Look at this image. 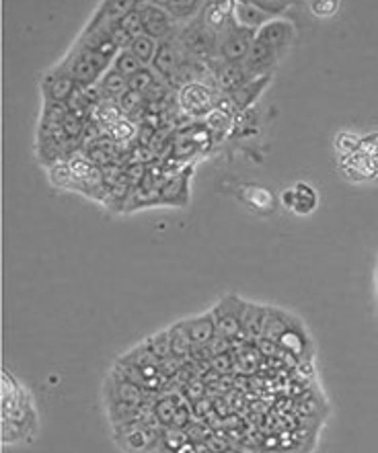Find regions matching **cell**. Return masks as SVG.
Instances as JSON below:
<instances>
[{"label": "cell", "instance_id": "cell-1", "mask_svg": "<svg viewBox=\"0 0 378 453\" xmlns=\"http://www.w3.org/2000/svg\"><path fill=\"white\" fill-rule=\"evenodd\" d=\"M177 43L186 56V60L195 62V64H210V62H220L218 58V39L214 33L208 29L202 21V17L186 23L181 29L175 33Z\"/></svg>", "mask_w": 378, "mask_h": 453}, {"label": "cell", "instance_id": "cell-2", "mask_svg": "<svg viewBox=\"0 0 378 453\" xmlns=\"http://www.w3.org/2000/svg\"><path fill=\"white\" fill-rule=\"evenodd\" d=\"M58 66L74 78L78 87H93L113 66V60L97 54L93 50H87L85 45L76 41L74 48L66 54V58Z\"/></svg>", "mask_w": 378, "mask_h": 453}, {"label": "cell", "instance_id": "cell-3", "mask_svg": "<svg viewBox=\"0 0 378 453\" xmlns=\"http://www.w3.org/2000/svg\"><path fill=\"white\" fill-rule=\"evenodd\" d=\"M216 96H218V91L195 80V82H189L179 89L177 103L191 117H208L214 111Z\"/></svg>", "mask_w": 378, "mask_h": 453}, {"label": "cell", "instance_id": "cell-4", "mask_svg": "<svg viewBox=\"0 0 378 453\" xmlns=\"http://www.w3.org/2000/svg\"><path fill=\"white\" fill-rule=\"evenodd\" d=\"M255 31L243 29L239 27L237 23L226 31L218 39V58L220 62H234V64H241V62L247 58L249 50H251L253 41H255Z\"/></svg>", "mask_w": 378, "mask_h": 453}, {"label": "cell", "instance_id": "cell-5", "mask_svg": "<svg viewBox=\"0 0 378 453\" xmlns=\"http://www.w3.org/2000/svg\"><path fill=\"white\" fill-rule=\"evenodd\" d=\"M111 29H113L111 25H107L105 21L97 19L93 15V19L89 21V25L80 33L78 43L85 45L87 50H93L97 54H101V56L113 60V58L118 56L120 50L115 48V43H113V39H111Z\"/></svg>", "mask_w": 378, "mask_h": 453}, {"label": "cell", "instance_id": "cell-6", "mask_svg": "<svg viewBox=\"0 0 378 453\" xmlns=\"http://www.w3.org/2000/svg\"><path fill=\"white\" fill-rule=\"evenodd\" d=\"M138 10L142 15L144 33L155 37L157 41L169 39L175 35V21L173 17L158 4V2H138Z\"/></svg>", "mask_w": 378, "mask_h": 453}, {"label": "cell", "instance_id": "cell-7", "mask_svg": "<svg viewBox=\"0 0 378 453\" xmlns=\"http://www.w3.org/2000/svg\"><path fill=\"white\" fill-rule=\"evenodd\" d=\"M245 302L239 300L237 296H226L214 310V320H216V331L218 336L232 340L234 336L241 334V314H243Z\"/></svg>", "mask_w": 378, "mask_h": 453}, {"label": "cell", "instance_id": "cell-8", "mask_svg": "<svg viewBox=\"0 0 378 453\" xmlns=\"http://www.w3.org/2000/svg\"><path fill=\"white\" fill-rule=\"evenodd\" d=\"M115 439L126 453H150L157 452L158 447L164 450L160 424H146V426H140L132 433L120 435Z\"/></svg>", "mask_w": 378, "mask_h": 453}, {"label": "cell", "instance_id": "cell-9", "mask_svg": "<svg viewBox=\"0 0 378 453\" xmlns=\"http://www.w3.org/2000/svg\"><path fill=\"white\" fill-rule=\"evenodd\" d=\"M183 60H186V56H183L179 43H177V37L173 35V37L162 39L158 43V52L150 68L155 70V74L160 80H164L171 87V80H173L175 72L179 70V66L183 64Z\"/></svg>", "mask_w": 378, "mask_h": 453}, {"label": "cell", "instance_id": "cell-10", "mask_svg": "<svg viewBox=\"0 0 378 453\" xmlns=\"http://www.w3.org/2000/svg\"><path fill=\"white\" fill-rule=\"evenodd\" d=\"M76 89L74 78L62 70L60 66H54L50 72H46L41 76V91H43V99L46 101H54V103H68L70 94Z\"/></svg>", "mask_w": 378, "mask_h": 453}, {"label": "cell", "instance_id": "cell-11", "mask_svg": "<svg viewBox=\"0 0 378 453\" xmlns=\"http://www.w3.org/2000/svg\"><path fill=\"white\" fill-rule=\"evenodd\" d=\"M234 2L224 0V2H206L202 10V21L208 29L214 33L216 39H220L226 31L234 25Z\"/></svg>", "mask_w": 378, "mask_h": 453}, {"label": "cell", "instance_id": "cell-12", "mask_svg": "<svg viewBox=\"0 0 378 453\" xmlns=\"http://www.w3.org/2000/svg\"><path fill=\"white\" fill-rule=\"evenodd\" d=\"M214 82H216V91L224 92V94H232L237 89H241L249 78V72L245 70L243 64H234V62H216L214 68Z\"/></svg>", "mask_w": 378, "mask_h": 453}, {"label": "cell", "instance_id": "cell-13", "mask_svg": "<svg viewBox=\"0 0 378 453\" xmlns=\"http://www.w3.org/2000/svg\"><path fill=\"white\" fill-rule=\"evenodd\" d=\"M191 166L181 168L177 175H173L169 181L164 182L160 191V206H175L183 208L189 201V179H191Z\"/></svg>", "mask_w": 378, "mask_h": 453}, {"label": "cell", "instance_id": "cell-14", "mask_svg": "<svg viewBox=\"0 0 378 453\" xmlns=\"http://www.w3.org/2000/svg\"><path fill=\"white\" fill-rule=\"evenodd\" d=\"M181 326L186 329V333L189 334L191 343H193V349H202V347H208L216 336V320H214V314L208 312V314H200L195 318H189V320H181Z\"/></svg>", "mask_w": 378, "mask_h": 453}, {"label": "cell", "instance_id": "cell-15", "mask_svg": "<svg viewBox=\"0 0 378 453\" xmlns=\"http://www.w3.org/2000/svg\"><path fill=\"white\" fill-rule=\"evenodd\" d=\"M294 37V25L292 21H286V19H270L261 29L257 31L255 39H259L261 43L274 48L276 52L284 50Z\"/></svg>", "mask_w": 378, "mask_h": 453}, {"label": "cell", "instance_id": "cell-16", "mask_svg": "<svg viewBox=\"0 0 378 453\" xmlns=\"http://www.w3.org/2000/svg\"><path fill=\"white\" fill-rule=\"evenodd\" d=\"M276 60H278V52L274 48L261 43L259 39H255L247 58L241 64L245 66L249 76H263V74H270V70L274 68Z\"/></svg>", "mask_w": 378, "mask_h": 453}, {"label": "cell", "instance_id": "cell-17", "mask_svg": "<svg viewBox=\"0 0 378 453\" xmlns=\"http://www.w3.org/2000/svg\"><path fill=\"white\" fill-rule=\"evenodd\" d=\"M270 80H272V74L253 76L241 89H237L232 94H228L230 101H232V105H234V109L237 111H247L253 103L259 99V94L265 91V87L270 85Z\"/></svg>", "mask_w": 378, "mask_h": 453}, {"label": "cell", "instance_id": "cell-18", "mask_svg": "<svg viewBox=\"0 0 378 453\" xmlns=\"http://www.w3.org/2000/svg\"><path fill=\"white\" fill-rule=\"evenodd\" d=\"M234 23L239 25V27H243V29H249V31H257L261 29L272 17H267L257 4H255V0H239V2H234Z\"/></svg>", "mask_w": 378, "mask_h": 453}, {"label": "cell", "instance_id": "cell-19", "mask_svg": "<svg viewBox=\"0 0 378 453\" xmlns=\"http://www.w3.org/2000/svg\"><path fill=\"white\" fill-rule=\"evenodd\" d=\"M265 312L267 308L257 303L245 302L243 314H241V334L247 340H255L263 336V324H265Z\"/></svg>", "mask_w": 378, "mask_h": 453}, {"label": "cell", "instance_id": "cell-20", "mask_svg": "<svg viewBox=\"0 0 378 453\" xmlns=\"http://www.w3.org/2000/svg\"><path fill=\"white\" fill-rule=\"evenodd\" d=\"M158 4L173 17V21H193L202 15L206 2L200 0H157Z\"/></svg>", "mask_w": 378, "mask_h": 453}, {"label": "cell", "instance_id": "cell-21", "mask_svg": "<svg viewBox=\"0 0 378 453\" xmlns=\"http://www.w3.org/2000/svg\"><path fill=\"white\" fill-rule=\"evenodd\" d=\"M111 384L113 388H109V404L111 402H126V404H136V406L144 404V394L140 386L118 378L115 373L111 375Z\"/></svg>", "mask_w": 378, "mask_h": 453}, {"label": "cell", "instance_id": "cell-22", "mask_svg": "<svg viewBox=\"0 0 378 453\" xmlns=\"http://www.w3.org/2000/svg\"><path fill=\"white\" fill-rule=\"evenodd\" d=\"M136 4H138L136 0H107L94 10V17L105 21L107 25L115 27V25H120V21L126 17L130 10L136 8Z\"/></svg>", "mask_w": 378, "mask_h": 453}, {"label": "cell", "instance_id": "cell-23", "mask_svg": "<svg viewBox=\"0 0 378 453\" xmlns=\"http://www.w3.org/2000/svg\"><path fill=\"white\" fill-rule=\"evenodd\" d=\"M290 329H292V326H290V322H288V314H284L280 310L267 308V312H265V324H263V336H261V338L272 340V343H278Z\"/></svg>", "mask_w": 378, "mask_h": 453}, {"label": "cell", "instance_id": "cell-24", "mask_svg": "<svg viewBox=\"0 0 378 453\" xmlns=\"http://www.w3.org/2000/svg\"><path fill=\"white\" fill-rule=\"evenodd\" d=\"M158 43H160V41H157L155 37L142 33V35H138V37L132 39L130 52L140 60V64H142L144 68H150V66H153V60H155V56H157L158 52Z\"/></svg>", "mask_w": 378, "mask_h": 453}, {"label": "cell", "instance_id": "cell-25", "mask_svg": "<svg viewBox=\"0 0 378 453\" xmlns=\"http://www.w3.org/2000/svg\"><path fill=\"white\" fill-rule=\"evenodd\" d=\"M97 85L103 91L105 99H109V101H118L127 91V78L124 74H120L113 66L103 74V78Z\"/></svg>", "mask_w": 378, "mask_h": 453}, {"label": "cell", "instance_id": "cell-26", "mask_svg": "<svg viewBox=\"0 0 378 453\" xmlns=\"http://www.w3.org/2000/svg\"><path fill=\"white\" fill-rule=\"evenodd\" d=\"M118 105H120V111H122V115L127 117V120H132L134 123L138 121H142L144 117V109H146V101H144V94H140V92H134V91H126L120 99H118Z\"/></svg>", "mask_w": 378, "mask_h": 453}, {"label": "cell", "instance_id": "cell-27", "mask_svg": "<svg viewBox=\"0 0 378 453\" xmlns=\"http://www.w3.org/2000/svg\"><path fill=\"white\" fill-rule=\"evenodd\" d=\"M68 111L72 113V115H76V117H80V120L89 121L93 117V111L94 107L91 105V101L87 99V94H85V89L83 87H78L76 85V89L74 92L70 94V99H68Z\"/></svg>", "mask_w": 378, "mask_h": 453}, {"label": "cell", "instance_id": "cell-28", "mask_svg": "<svg viewBox=\"0 0 378 453\" xmlns=\"http://www.w3.org/2000/svg\"><path fill=\"white\" fill-rule=\"evenodd\" d=\"M158 80H160V78H158L157 74H155V70H153V68H142L140 72H136L134 76H130V78H127V91L146 94V92L150 91V89L157 85Z\"/></svg>", "mask_w": 378, "mask_h": 453}, {"label": "cell", "instance_id": "cell-29", "mask_svg": "<svg viewBox=\"0 0 378 453\" xmlns=\"http://www.w3.org/2000/svg\"><path fill=\"white\" fill-rule=\"evenodd\" d=\"M171 347H173V355L175 357H188L193 353V343H191V338H189V334L186 333V329L181 326V322L179 324H175L171 331Z\"/></svg>", "mask_w": 378, "mask_h": 453}, {"label": "cell", "instance_id": "cell-30", "mask_svg": "<svg viewBox=\"0 0 378 453\" xmlns=\"http://www.w3.org/2000/svg\"><path fill=\"white\" fill-rule=\"evenodd\" d=\"M200 152V146L189 138L186 131H177L175 138H173V146H171V156L175 160H186V158H191L193 154Z\"/></svg>", "mask_w": 378, "mask_h": 453}, {"label": "cell", "instance_id": "cell-31", "mask_svg": "<svg viewBox=\"0 0 378 453\" xmlns=\"http://www.w3.org/2000/svg\"><path fill=\"white\" fill-rule=\"evenodd\" d=\"M113 68H115L120 74H124L126 78H130V76H134L136 72H140L144 66L140 64V60H138L130 50H122V52H118V56L113 58Z\"/></svg>", "mask_w": 378, "mask_h": 453}, {"label": "cell", "instance_id": "cell-32", "mask_svg": "<svg viewBox=\"0 0 378 453\" xmlns=\"http://www.w3.org/2000/svg\"><path fill=\"white\" fill-rule=\"evenodd\" d=\"M138 123H134L132 120H120L115 125H111L109 129H107V136L111 138V140H115L118 144L120 142H132L136 136H138V127H136Z\"/></svg>", "mask_w": 378, "mask_h": 453}, {"label": "cell", "instance_id": "cell-33", "mask_svg": "<svg viewBox=\"0 0 378 453\" xmlns=\"http://www.w3.org/2000/svg\"><path fill=\"white\" fill-rule=\"evenodd\" d=\"M50 179L54 182V187H58V189H76V181H74V175H72L68 162L54 164L50 168Z\"/></svg>", "mask_w": 378, "mask_h": 453}, {"label": "cell", "instance_id": "cell-34", "mask_svg": "<svg viewBox=\"0 0 378 453\" xmlns=\"http://www.w3.org/2000/svg\"><path fill=\"white\" fill-rule=\"evenodd\" d=\"M146 347L153 351V355H157L158 359H167L173 355V347H171V333L169 331H162V333L155 334L146 340Z\"/></svg>", "mask_w": 378, "mask_h": 453}, {"label": "cell", "instance_id": "cell-35", "mask_svg": "<svg viewBox=\"0 0 378 453\" xmlns=\"http://www.w3.org/2000/svg\"><path fill=\"white\" fill-rule=\"evenodd\" d=\"M68 105L66 103H54V101H46L43 105V115H41V123H50V125H62V121L68 115Z\"/></svg>", "mask_w": 378, "mask_h": 453}, {"label": "cell", "instance_id": "cell-36", "mask_svg": "<svg viewBox=\"0 0 378 453\" xmlns=\"http://www.w3.org/2000/svg\"><path fill=\"white\" fill-rule=\"evenodd\" d=\"M230 120L232 117H228V115H224L222 111H212L208 117H204V125H206V129L212 134V138H220L226 134V129L230 127Z\"/></svg>", "mask_w": 378, "mask_h": 453}, {"label": "cell", "instance_id": "cell-37", "mask_svg": "<svg viewBox=\"0 0 378 453\" xmlns=\"http://www.w3.org/2000/svg\"><path fill=\"white\" fill-rule=\"evenodd\" d=\"M85 125H87V121L76 117V115H72V113H68L66 120L62 121V129L64 134H66V138H68L72 144H78V146H80V138H83Z\"/></svg>", "mask_w": 378, "mask_h": 453}, {"label": "cell", "instance_id": "cell-38", "mask_svg": "<svg viewBox=\"0 0 378 453\" xmlns=\"http://www.w3.org/2000/svg\"><path fill=\"white\" fill-rule=\"evenodd\" d=\"M179 404H183V402H175L173 398H162V400H158L157 406H155L158 423L171 426V423H173V417H175V412H177V406H179Z\"/></svg>", "mask_w": 378, "mask_h": 453}, {"label": "cell", "instance_id": "cell-39", "mask_svg": "<svg viewBox=\"0 0 378 453\" xmlns=\"http://www.w3.org/2000/svg\"><path fill=\"white\" fill-rule=\"evenodd\" d=\"M120 27L126 31V33H130L132 37H138V35L144 33V23H142V15L138 10V4H136L134 10H130L126 17L120 21Z\"/></svg>", "mask_w": 378, "mask_h": 453}, {"label": "cell", "instance_id": "cell-40", "mask_svg": "<svg viewBox=\"0 0 378 453\" xmlns=\"http://www.w3.org/2000/svg\"><path fill=\"white\" fill-rule=\"evenodd\" d=\"M127 156L132 158L130 162H136V164H144V166H153L157 162V154L150 150L148 146H142V144H134L132 150L127 152Z\"/></svg>", "mask_w": 378, "mask_h": 453}, {"label": "cell", "instance_id": "cell-41", "mask_svg": "<svg viewBox=\"0 0 378 453\" xmlns=\"http://www.w3.org/2000/svg\"><path fill=\"white\" fill-rule=\"evenodd\" d=\"M255 4L267 15V17H272V19H278L280 15H282L284 10L292 4V2H288V0H255Z\"/></svg>", "mask_w": 378, "mask_h": 453}, {"label": "cell", "instance_id": "cell-42", "mask_svg": "<svg viewBox=\"0 0 378 453\" xmlns=\"http://www.w3.org/2000/svg\"><path fill=\"white\" fill-rule=\"evenodd\" d=\"M111 39H113V43H115V48L122 52V50H130V45H132V35L126 33V31L122 29L120 25H115L113 29H111Z\"/></svg>", "mask_w": 378, "mask_h": 453}, {"label": "cell", "instance_id": "cell-43", "mask_svg": "<svg viewBox=\"0 0 378 453\" xmlns=\"http://www.w3.org/2000/svg\"><path fill=\"white\" fill-rule=\"evenodd\" d=\"M171 426H175V429H183V431L189 426V406L186 404V402L177 406V412H175V417H173Z\"/></svg>", "mask_w": 378, "mask_h": 453}, {"label": "cell", "instance_id": "cell-44", "mask_svg": "<svg viewBox=\"0 0 378 453\" xmlns=\"http://www.w3.org/2000/svg\"><path fill=\"white\" fill-rule=\"evenodd\" d=\"M311 8H313L315 15L327 17V15H333L340 8V4L337 2H311Z\"/></svg>", "mask_w": 378, "mask_h": 453}, {"label": "cell", "instance_id": "cell-45", "mask_svg": "<svg viewBox=\"0 0 378 453\" xmlns=\"http://www.w3.org/2000/svg\"><path fill=\"white\" fill-rule=\"evenodd\" d=\"M212 365H214V369L216 371H230L232 369V357L230 355H216V357H212Z\"/></svg>", "mask_w": 378, "mask_h": 453}, {"label": "cell", "instance_id": "cell-46", "mask_svg": "<svg viewBox=\"0 0 378 453\" xmlns=\"http://www.w3.org/2000/svg\"><path fill=\"white\" fill-rule=\"evenodd\" d=\"M150 453H173V452H167V450H157V452H150Z\"/></svg>", "mask_w": 378, "mask_h": 453}]
</instances>
